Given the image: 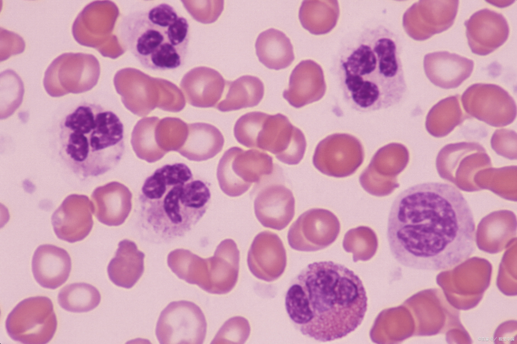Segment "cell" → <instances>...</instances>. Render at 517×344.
Wrapping results in <instances>:
<instances>
[{
	"mask_svg": "<svg viewBox=\"0 0 517 344\" xmlns=\"http://www.w3.org/2000/svg\"><path fill=\"white\" fill-rule=\"evenodd\" d=\"M387 235L395 259L416 270L451 269L476 250L471 209L462 193L446 183H419L400 193L390 211Z\"/></svg>",
	"mask_w": 517,
	"mask_h": 344,
	"instance_id": "obj_1",
	"label": "cell"
},
{
	"mask_svg": "<svg viewBox=\"0 0 517 344\" xmlns=\"http://www.w3.org/2000/svg\"><path fill=\"white\" fill-rule=\"evenodd\" d=\"M368 298L353 271L332 261L308 265L285 296L287 314L304 335L320 341L343 338L362 323Z\"/></svg>",
	"mask_w": 517,
	"mask_h": 344,
	"instance_id": "obj_2",
	"label": "cell"
},
{
	"mask_svg": "<svg viewBox=\"0 0 517 344\" xmlns=\"http://www.w3.org/2000/svg\"><path fill=\"white\" fill-rule=\"evenodd\" d=\"M397 35L385 26L367 27L341 51L337 74L343 99L363 113L389 108L403 98L406 85Z\"/></svg>",
	"mask_w": 517,
	"mask_h": 344,
	"instance_id": "obj_3",
	"label": "cell"
},
{
	"mask_svg": "<svg viewBox=\"0 0 517 344\" xmlns=\"http://www.w3.org/2000/svg\"><path fill=\"white\" fill-rule=\"evenodd\" d=\"M211 197L203 181L184 163L166 164L147 177L138 198V227L154 243L171 241L190 231L204 215Z\"/></svg>",
	"mask_w": 517,
	"mask_h": 344,
	"instance_id": "obj_4",
	"label": "cell"
},
{
	"mask_svg": "<svg viewBox=\"0 0 517 344\" xmlns=\"http://www.w3.org/2000/svg\"><path fill=\"white\" fill-rule=\"evenodd\" d=\"M60 155L69 168L83 178L114 168L125 151L124 126L113 112L83 103L60 125Z\"/></svg>",
	"mask_w": 517,
	"mask_h": 344,
	"instance_id": "obj_5",
	"label": "cell"
},
{
	"mask_svg": "<svg viewBox=\"0 0 517 344\" xmlns=\"http://www.w3.org/2000/svg\"><path fill=\"white\" fill-rule=\"evenodd\" d=\"M117 33L124 47L145 69L175 70L184 64L189 23L169 4L129 13L121 19Z\"/></svg>",
	"mask_w": 517,
	"mask_h": 344,
	"instance_id": "obj_6",
	"label": "cell"
},
{
	"mask_svg": "<svg viewBox=\"0 0 517 344\" xmlns=\"http://www.w3.org/2000/svg\"><path fill=\"white\" fill-rule=\"evenodd\" d=\"M274 171L273 158L268 154L234 146L226 151L219 161L217 177L219 186L229 196H238L253 183H260Z\"/></svg>",
	"mask_w": 517,
	"mask_h": 344,
	"instance_id": "obj_7",
	"label": "cell"
},
{
	"mask_svg": "<svg viewBox=\"0 0 517 344\" xmlns=\"http://www.w3.org/2000/svg\"><path fill=\"white\" fill-rule=\"evenodd\" d=\"M8 335L25 344H44L53 337L57 327V317L51 301L37 296L18 304L6 321Z\"/></svg>",
	"mask_w": 517,
	"mask_h": 344,
	"instance_id": "obj_8",
	"label": "cell"
},
{
	"mask_svg": "<svg viewBox=\"0 0 517 344\" xmlns=\"http://www.w3.org/2000/svg\"><path fill=\"white\" fill-rule=\"evenodd\" d=\"M100 65L92 55L64 53L56 58L47 68L44 87L51 96L87 91L97 83Z\"/></svg>",
	"mask_w": 517,
	"mask_h": 344,
	"instance_id": "obj_9",
	"label": "cell"
},
{
	"mask_svg": "<svg viewBox=\"0 0 517 344\" xmlns=\"http://www.w3.org/2000/svg\"><path fill=\"white\" fill-rule=\"evenodd\" d=\"M206 322L200 308L187 301L170 303L158 320L156 336L161 344L202 343Z\"/></svg>",
	"mask_w": 517,
	"mask_h": 344,
	"instance_id": "obj_10",
	"label": "cell"
},
{
	"mask_svg": "<svg viewBox=\"0 0 517 344\" xmlns=\"http://www.w3.org/2000/svg\"><path fill=\"white\" fill-rule=\"evenodd\" d=\"M364 150L353 135L335 133L317 145L313 158L315 168L329 176L341 178L353 174L362 164Z\"/></svg>",
	"mask_w": 517,
	"mask_h": 344,
	"instance_id": "obj_11",
	"label": "cell"
},
{
	"mask_svg": "<svg viewBox=\"0 0 517 344\" xmlns=\"http://www.w3.org/2000/svg\"><path fill=\"white\" fill-rule=\"evenodd\" d=\"M306 146L303 132L280 113L268 114L256 139V148L274 154L278 160L288 165L298 164L304 156Z\"/></svg>",
	"mask_w": 517,
	"mask_h": 344,
	"instance_id": "obj_12",
	"label": "cell"
},
{
	"mask_svg": "<svg viewBox=\"0 0 517 344\" xmlns=\"http://www.w3.org/2000/svg\"><path fill=\"white\" fill-rule=\"evenodd\" d=\"M337 216L324 209L313 208L300 215L288 232L290 246L300 251L323 249L335 241L340 232Z\"/></svg>",
	"mask_w": 517,
	"mask_h": 344,
	"instance_id": "obj_13",
	"label": "cell"
},
{
	"mask_svg": "<svg viewBox=\"0 0 517 344\" xmlns=\"http://www.w3.org/2000/svg\"><path fill=\"white\" fill-rule=\"evenodd\" d=\"M458 1H419L404 13L402 25L407 35L422 41L449 28L456 17Z\"/></svg>",
	"mask_w": 517,
	"mask_h": 344,
	"instance_id": "obj_14",
	"label": "cell"
},
{
	"mask_svg": "<svg viewBox=\"0 0 517 344\" xmlns=\"http://www.w3.org/2000/svg\"><path fill=\"white\" fill-rule=\"evenodd\" d=\"M400 144L391 143L379 149L359 176L362 187L376 196H385L398 187L396 176L406 165L408 154Z\"/></svg>",
	"mask_w": 517,
	"mask_h": 344,
	"instance_id": "obj_15",
	"label": "cell"
},
{
	"mask_svg": "<svg viewBox=\"0 0 517 344\" xmlns=\"http://www.w3.org/2000/svg\"><path fill=\"white\" fill-rule=\"evenodd\" d=\"M239 262V252L235 242L225 239L218 245L213 257L198 259L193 268V283L210 293H225L224 274L226 272L238 274Z\"/></svg>",
	"mask_w": 517,
	"mask_h": 344,
	"instance_id": "obj_16",
	"label": "cell"
},
{
	"mask_svg": "<svg viewBox=\"0 0 517 344\" xmlns=\"http://www.w3.org/2000/svg\"><path fill=\"white\" fill-rule=\"evenodd\" d=\"M92 213L91 202L87 196L68 195L51 216L56 235L59 239L70 243L83 240L92 228Z\"/></svg>",
	"mask_w": 517,
	"mask_h": 344,
	"instance_id": "obj_17",
	"label": "cell"
},
{
	"mask_svg": "<svg viewBox=\"0 0 517 344\" xmlns=\"http://www.w3.org/2000/svg\"><path fill=\"white\" fill-rule=\"evenodd\" d=\"M464 24L468 44L476 55L491 53L502 45L509 35V26L504 17L488 9L475 12Z\"/></svg>",
	"mask_w": 517,
	"mask_h": 344,
	"instance_id": "obj_18",
	"label": "cell"
},
{
	"mask_svg": "<svg viewBox=\"0 0 517 344\" xmlns=\"http://www.w3.org/2000/svg\"><path fill=\"white\" fill-rule=\"evenodd\" d=\"M254 210L263 226L281 230L293 218L295 199L292 191L285 185L271 183L258 192L254 201Z\"/></svg>",
	"mask_w": 517,
	"mask_h": 344,
	"instance_id": "obj_19",
	"label": "cell"
},
{
	"mask_svg": "<svg viewBox=\"0 0 517 344\" xmlns=\"http://www.w3.org/2000/svg\"><path fill=\"white\" fill-rule=\"evenodd\" d=\"M326 85L321 66L311 60L301 61L294 68L283 97L296 108L318 101L324 95Z\"/></svg>",
	"mask_w": 517,
	"mask_h": 344,
	"instance_id": "obj_20",
	"label": "cell"
},
{
	"mask_svg": "<svg viewBox=\"0 0 517 344\" xmlns=\"http://www.w3.org/2000/svg\"><path fill=\"white\" fill-rule=\"evenodd\" d=\"M474 66L473 60L446 51L428 53L424 59L427 77L434 84L446 89L458 86L470 77Z\"/></svg>",
	"mask_w": 517,
	"mask_h": 344,
	"instance_id": "obj_21",
	"label": "cell"
},
{
	"mask_svg": "<svg viewBox=\"0 0 517 344\" xmlns=\"http://www.w3.org/2000/svg\"><path fill=\"white\" fill-rule=\"evenodd\" d=\"M71 259L63 248L49 244L38 247L32 260V271L42 287L55 289L68 279L71 270Z\"/></svg>",
	"mask_w": 517,
	"mask_h": 344,
	"instance_id": "obj_22",
	"label": "cell"
},
{
	"mask_svg": "<svg viewBox=\"0 0 517 344\" xmlns=\"http://www.w3.org/2000/svg\"><path fill=\"white\" fill-rule=\"evenodd\" d=\"M247 263L257 278L263 279L264 274H275L278 278L286 264L285 250L279 237L268 231L258 234L248 251Z\"/></svg>",
	"mask_w": 517,
	"mask_h": 344,
	"instance_id": "obj_23",
	"label": "cell"
},
{
	"mask_svg": "<svg viewBox=\"0 0 517 344\" xmlns=\"http://www.w3.org/2000/svg\"><path fill=\"white\" fill-rule=\"evenodd\" d=\"M129 189L117 182H110L95 188L91 194L92 212L101 223L108 226L122 224L131 210V202H125Z\"/></svg>",
	"mask_w": 517,
	"mask_h": 344,
	"instance_id": "obj_24",
	"label": "cell"
},
{
	"mask_svg": "<svg viewBox=\"0 0 517 344\" xmlns=\"http://www.w3.org/2000/svg\"><path fill=\"white\" fill-rule=\"evenodd\" d=\"M144 257V254L138 250L133 241L127 239L121 241L107 268L111 281L120 287H133L143 274Z\"/></svg>",
	"mask_w": 517,
	"mask_h": 344,
	"instance_id": "obj_25",
	"label": "cell"
},
{
	"mask_svg": "<svg viewBox=\"0 0 517 344\" xmlns=\"http://www.w3.org/2000/svg\"><path fill=\"white\" fill-rule=\"evenodd\" d=\"M185 141L177 151L190 161H203L219 153L224 144V138L215 126L205 123L188 124Z\"/></svg>",
	"mask_w": 517,
	"mask_h": 344,
	"instance_id": "obj_26",
	"label": "cell"
},
{
	"mask_svg": "<svg viewBox=\"0 0 517 344\" xmlns=\"http://www.w3.org/2000/svg\"><path fill=\"white\" fill-rule=\"evenodd\" d=\"M106 1H94L79 14L72 26L74 38L80 44L93 47L99 52L108 33L105 13Z\"/></svg>",
	"mask_w": 517,
	"mask_h": 344,
	"instance_id": "obj_27",
	"label": "cell"
},
{
	"mask_svg": "<svg viewBox=\"0 0 517 344\" xmlns=\"http://www.w3.org/2000/svg\"><path fill=\"white\" fill-rule=\"evenodd\" d=\"M462 101L465 108L474 114L515 113L513 99L504 90L495 85H473L464 92Z\"/></svg>",
	"mask_w": 517,
	"mask_h": 344,
	"instance_id": "obj_28",
	"label": "cell"
},
{
	"mask_svg": "<svg viewBox=\"0 0 517 344\" xmlns=\"http://www.w3.org/2000/svg\"><path fill=\"white\" fill-rule=\"evenodd\" d=\"M255 47L260 62L270 69H284L294 60L290 39L276 29L270 28L261 32L257 37Z\"/></svg>",
	"mask_w": 517,
	"mask_h": 344,
	"instance_id": "obj_29",
	"label": "cell"
},
{
	"mask_svg": "<svg viewBox=\"0 0 517 344\" xmlns=\"http://www.w3.org/2000/svg\"><path fill=\"white\" fill-rule=\"evenodd\" d=\"M340 15L338 2L335 0H305L299 10L302 27L314 35H323L336 26Z\"/></svg>",
	"mask_w": 517,
	"mask_h": 344,
	"instance_id": "obj_30",
	"label": "cell"
},
{
	"mask_svg": "<svg viewBox=\"0 0 517 344\" xmlns=\"http://www.w3.org/2000/svg\"><path fill=\"white\" fill-rule=\"evenodd\" d=\"M228 91L217 106L222 112H229L257 106L264 94V85L257 77L244 75L233 81H227Z\"/></svg>",
	"mask_w": 517,
	"mask_h": 344,
	"instance_id": "obj_31",
	"label": "cell"
},
{
	"mask_svg": "<svg viewBox=\"0 0 517 344\" xmlns=\"http://www.w3.org/2000/svg\"><path fill=\"white\" fill-rule=\"evenodd\" d=\"M99 291L93 285L84 282L67 285L60 291L58 301L66 311L74 313L90 311L100 302Z\"/></svg>",
	"mask_w": 517,
	"mask_h": 344,
	"instance_id": "obj_32",
	"label": "cell"
},
{
	"mask_svg": "<svg viewBox=\"0 0 517 344\" xmlns=\"http://www.w3.org/2000/svg\"><path fill=\"white\" fill-rule=\"evenodd\" d=\"M194 85L193 106L209 108L214 107L220 100L226 81L217 71L208 67L198 68Z\"/></svg>",
	"mask_w": 517,
	"mask_h": 344,
	"instance_id": "obj_33",
	"label": "cell"
},
{
	"mask_svg": "<svg viewBox=\"0 0 517 344\" xmlns=\"http://www.w3.org/2000/svg\"><path fill=\"white\" fill-rule=\"evenodd\" d=\"M159 121L156 117L143 118L137 122L132 133L131 143L136 156L149 163H152L151 154H156L159 160L167 153L156 141V129Z\"/></svg>",
	"mask_w": 517,
	"mask_h": 344,
	"instance_id": "obj_34",
	"label": "cell"
},
{
	"mask_svg": "<svg viewBox=\"0 0 517 344\" xmlns=\"http://www.w3.org/2000/svg\"><path fill=\"white\" fill-rule=\"evenodd\" d=\"M343 248L353 253L354 262L366 261L375 254L378 240L374 231L370 227L360 226L348 230L344 236Z\"/></svg>",
	"mask_w": 517,
	"mask_h": 344,
	"instance_id": "obj_35",
	"label": "cell"
},
{
	"mask_svg": "<svg viewBox=\"0 0 517 344\" xmlns=\"http://www.w3.org/2000/svg\"><path fill=\"white\" fill-rule=\"evenodd\" d=\"M268 115L261 112H252L241 116L234 127L237 141L247 148H256L258 132Z\"/></svg>",
	"mask_w": 517,
	"mask_h": 344,
	"instance_id": "obj_36",
	"label": "cell"
},
{
	"mask_svg": "<svg viewBox=\"0 0 517 344\" xmlns=\"http://www.w3.org/2000/svg\"><path fill=\"white\" fill-rule=\"evenodd\" d=\"M12 70H7L1 74V79L4 81V106L8 104V116L12 115L21 105L24 94L23 82L18 75Z\"/></svg>",
	"mask_w": 517,
	"mask_h": 344,
	"instance_id": "obj_37",
	"label": "cell"
},
{
	"mask_svg": "<svg viewBox=\"0 0 517 344\" xmlns=\"http://www.w3.org/2000/svg\"><path fill=\"white\" fill-rule=\"evenodd\" d=\"M4 33L1 35V61L6 60L13 55L22 53L25 46L23 38L18 34L1 28Z\"/></svg>",
	"mask_w": 517,
	"mask_h": 344,
	"instance_id": "obj_38",
	"label": "cell"
}]
</instances>
